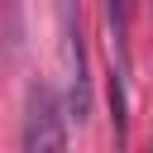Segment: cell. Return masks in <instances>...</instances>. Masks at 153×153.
<instances>
[{"label":"cell","instance_id":"6da1fadb","mask_svg":"<svg viewBox=\"0 0 153 153\" xmlns=\"http://www.w3.org/2000/svg\"><path fill=\"white\" fill-rule=\"evenodd\" d=\"M57 29H62V57H67V100H72V115L81 120L91 105V91H86V48L76 24V0H57Z\"/></svg>","mask_w":153,"mask_h":153},{"label":"cell","instance_id":"7a4b0ae2","mask_svg":"<svg viewBox=\"0 0 153 153\" xmlns=\"http://www.w3.org/2000/svg\"><path fill=\"white\" fill-rule=\"evenodd\" d=\"M67 129H62V105L53 96V86H29V115H24V148H62Z\"/></svg>","mask_w":153,"mask_h":153}]
</instances>
